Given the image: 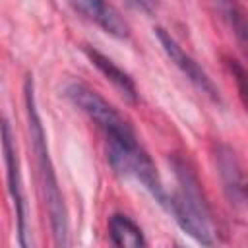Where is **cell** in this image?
<instances>
[{
	"mask_svg": "<svg viewBox=\"0 0 248 248\" xmlns=\"http://www.w3.org/2000/svg\"><path fill=\"white\" fill-rule=\"evenodd\" d=\"M170 165H172L178 188L172 194L167 192L165 203L161 207L174 219V223L188 236H192L200 244L211 246L215 242L213 227H211V211L203 198L200 180L184 157L172 155Z\"/></svg>",
	"mask_w": 248,
	"mask_h": 248,
	"instance_id": "6da1fadb",
	"label": "cell"
},
{
	"mask_svg": "<svg viewBox=\"0 0 248 248\" xmlns=\"http://www.w3.org/2000/svg\"><path fill=\"white\" fill-rule=\"evenodd\" d=\"M23 93H25V110H27L29 134H31L33 149H35L37 163H39L43 194H45V203H46V211H48V219H50L54 244L56 246H68L70 244V240H68V229H70L68 227V211H66L64 196L60 192L56 170H54V165H52V159H50V153H48V143H46V134H45V128H43V120H41L39 110H37L35 83H33L31 76H27V79H25Z\"/></svg>",
	"mask_w": 248,
	"mask_h": 248,
	"instance_id": "7a4b0ae2",
	"label": "cell"
},
{
	"mask_svg": "<svg viewBox=\"0 0 248 248\" xmlns=\"http://www.w3.org/2000/svg\"><path fill=\"white\" fill-rule=\"evenodd\" d=\"M64 97L74 107H78L83 114H87V118L103 132L107 143L138 140V136H136L134 128L128 124V120L89 85H85L81 81H70L64 87Z\"/></svg>",
	"mask_w": 248,
	"mask_h": 248,
	"instance_id": "3957f363",
	"label": "cell"
},
{
	"mask_svg": "<svg viewBox=\"0 0 248 248\" xmlns=\"http://www.w3.org/2000/svg\"><path fill=\"white\" fill-rule=\"evenodd\" d=\"M0 143H2V153H4V163H6V176H8V190L14 200L16 207V217H17V242L19 246H29L27 240V203L23 196V182H21V172H19V159H17V147L14 141L12 126L10 122L0 116Z\"/></svg>",
	"mask_w": 248,
	"mask_h": 248,
	"instance_id": "277c9868",
	"label": "cell"
},
{
	"mask_svg": "<svg viewBox=\"0 0 248 248\" xmlns=\"http://www.w3.org/2000/svg\"><path fill=\"white\" fill-rule=\"evenodd\" d=\"M155 37L159 39V45L163 46L165 54L169 56V60L186 76V79L198 89L202 91L203 95H207L213 103H221V95H219V89L217 85L213 83V79L207 76V72L176 43V39L163 27H155Z\"/></svg>",
	"mask_w": 248,
	"mask_h": 248,
	"instance_id": "5b68a950",
	"label": "cell"
},
{
	"mask_svg": "<svg viewBox=\"0 0 248 248\" xmlns=\"http://www.w3.org/2000/svg\"><path fill=\"white\" fill-rule=\"evenodd\" d=\"M215 165L229 203L242 211L246 205V182L244 170L238 163L234 149L225 143H219L215 149Z\"/></svg>",
	"mask_w": 248,
	"mask_h": 248,
	"instance_id": "8992f818",
	"label": "cell"
},
{
	"mask_svg": "<svg viewBox=\"0 0 248 248\" xmlns=\"http://www.w3.org/2000/svg\"><path fill=\"white\" fill-rule=\"evenodd\" d=\"M68 2L76 12H79L89 21L97 23L105 33L116 39H126L130 35L128 23L107 0H68Z\"/></svg>",
	"mask_w": 248,
	"mask_h": 248,
	"instance_id": "52a82bcc",
	"label": "cell"
},
{
	"mask_svg": "<svg viewBox=\"0 0 248 248\" xmlns=\"http://www.w3.org/2000/svg\"><path fill=\"white\" fill-rule=\"evenodd\" d=\"M83 52H85V56L89 58V62L120 91V95L126 99V101H130V103H138V89H136V83H134V79L120 68V66H116L108 56H105L103 52H99L97 48H93V46H83Z\"/></svg>",
	"mask_w": 248,
	"mask_h": 248,
	"instance_id": "ba28073f",
	"label": "cell"
},
{
	"mask_svg": "<svg viewBox=\"0 0 248 248\" xmlns=\"http://www.w3.org/2000/svg\"><path fill=\"white\" fill-rule=\"evenodd\" d=\"M108 236L110 242L118 248H141L147 246L141 227L124 213H112L108 219Z\"/></svg>",
	"mask_w": 248,
	"mask_h": 248,
	"instance_id": "9c48e42d",
	"label": "cell"
},
{
	"mask_svg": "<svg viewBox=\"0 0 248 248\" xmlns=\"http://www.w3.org/2000/svg\"><path fill=\"white\" fill-rule=\"evenodd\" d=\"M140 10H143V12H147V14H153V10H155V0H132Z\"/></svg>",
	"mask_w": 248,
	"mask_h": 248,
	"instance_id": "30bf717a",
	"label": "cell"
}]
</instances>
